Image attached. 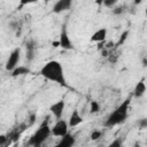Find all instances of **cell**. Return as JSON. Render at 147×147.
Instances as JSON below:
<instances>
[{
	"label": "cell",
	"mask_w": 147,
	"mask_h": 147,
	"mask_svg": "<svg viewBox=\"0 0 147 147\" xmlns=\"http://www.w3.org/2000/svg\"><path fill=\"white\" fill-rule=\"evenodd\" d=\"M38 0H20V6L17 9H21L23 6H26V5H30V3H34L37 2Z\"/></svg>",
	"instance_id": "21"
},
{
	"label": "cell",
	"mask_w": 147,
	"mask_h": 147,
	"mask_svg": "<svg viewBox=\"0 0 147 147\" xmlns=\"http://www.w3.org/2000/svg\"><path fill=\"white\" fill-rule=\"evenodd\" d=\"M11 72V77H18V76H23V75H28V74H30L31 72V70L28 68V67H25V65H18V67H16L13 71H10Z\"/></svg>",
	"instance_id": "14"
},
{
	"label": "cell",
	"mask_w": 147,
	"mask_h": 147,
	"mask_svg": "<svg viewBox=\"0 0 147 147\" xmlns=\"http://www.w3.org/2000/svg\"><path fill=\"white\" fill-rule=\"evenodd\" d=\"M106 37H107V29L106 28H100V29H98L91 36V41L101 42V41H105L106 40Z\"/></svg>",
	"instance_id": "11"
},
{
	"label": "cell",
	"mask_w": 147,
	"mask_h": 147,
	"mask_svg": "<svg viewBox=\"0 0 147 147\" xmlns=\"http://www.w3.org/2000/svg\"><path fill=\"white\" fill-rule=\"evenodd\" d=\"M146 142H147V140H146Z\"/></svg>",
	"instance_id": "31"
},
{
	"label": "cell",
	"mask_w": 147,
	"mask_h": 147,
	"mask_svg": "<svg viewBox=\"0 0 147 147\" xmlns=\"http://www.w3.org/2000/svg\"><path fill=\"white\" fill-rule=\"evenodd\" d=\"M20 59H21V48L17 47V48L13 49L11 53L9 54V56L7 59V62H6V69L8 71H13L17 67V64L20 62Z\"/></svg>",
	"instance_id": "4"
},
{
	"label": "cell",
	"mask_w": 147,
	"mask_h": 147,
	"mask_svg": "<svg viewBox=\"0 0 147 147\" xmlns=\"http://www.w3.org/2000/svg\"><path fill=\"white\" fill-rule=\"evenodd\" d=\"M49 117L47 116L44 121H42V123L39 125V127L37 129V131L33 133V136L30 138V140H29V145L30 146H34V147H38V146H41L47 139H48V137L52 134V127H49V125H48V119Z\"/></svg>",
	"instance_id": "3"
},
{
	"label": "cell",
	"mask_w": 147,
	"mask_h": 147,
	"mask_svg": "<svg viewBox=\"0 0 147 147\" xmlns=\"http://www.w3.org/2000/svg\"><path fill=\"white\" fill-rule=\"evenodd\" d=\"M130 102H131V99L130 98H126L106 119L105 122V126L107 127H111V126H115V125H118V124H123L127 116H129V108H130Z\"/></svg>",
	"instance_id": "2"
},
{
	"label": "cell",
	"mask_w": 147,
	"mask_h": 147,
	"mask_svg": "<svg viewBox=\"0 0 147 147\" xmlns=\"http://www.w3.org/2000/svg\"><path fill=\"white\" fill-rule=\"evenodd\" d=\"M103 1H105V0H95V3H96L98 6H101V5H103Z\"/></svg>",
	"instance_id": "27"
},
{
	"label": "cell",
	"mask_w": 147,
	"mask_h": 147,
	"mask_svg": "<svg viewBox=\"0 0 147 147\" xmlns=\"http://www.w3.org/2000/svg\"><path fill=\"white\" fill-rule=\"evenodd\" d=\"M52 0H45V3H47V2H51Z\"/></svg>",
	"instance_id": "30"
},
{
	"label": "cell",
	"mask_w": 147,
	"mask_h": 147,
	"mask_svg": "<svg viewBox=\"0 0 147 147\" xmlns=\"http://www.w3.org/2000/svg\"><path fill=\"white\" fill-rule=\"evenodd\" d=\"M145 16L147 17V6H146V10H145Z\"/></svg>",
	"instance_id": "29"
},
{
	"label": "cell",
	"mask_w": 147,
	"mask_h": 147,
	"mask_svg": "<svg viewBox=\"0 0 147 147\" xmlns=\"http://www.w3.org/2000/svg\"><path fill=\"white\" fill-rule=\"evenodd\" d=\"M25 49H26V53H25V56H26V61L28 62H32L36 57V54H37V44L33 39H30L25 42Z\"/></svg>",
	"instance_id": "6"
},
{
	"label": "cell",
	"mask_w": 147,
	"mask_h": 147,
	"mask_svg": "<svg viewBox=\"0 0 147 147\" xmlns=\"http://www.w3.org/2000/svg\"><path fill=\"white\" fill-rule=\"evenodd\" d=\"M83 122V117L80 116L79 111L77 109H75L71 115H70V118H69V127H76L78 126L80 123Z\"/></svg>",
	"instance_id": "12"
},
{
	"label": "cell",
	"mask_w": 147,
	"mask_h": 147,
	"mask_svg": "<svg viewBox=\"0 0 147 147\" xmlns=\"http://www.w3.org/2000/svg\"><path fill=\"white\" fill-rule=\"evenodd\" d=\"M121 145H122V141H121L119 139H116L115 141H113V142L110 144V147H115V146H118V147H119Z\"/></svg>",
	"instance_id": "23"
},
{
	"label": "cell",
	"mask_w": 147,
	"mask_h": 147,
	"mask_svg": "<svg viewBox=\"0 0 147 147\" xmlns=\"http://www.w3.org/2000/svg\"><path fill=\"white\" fill-rule=\"evenodd\" d=\"M29 119H30V123H29V125H32V124L34 123V119H36V115H34V114H32V115L30 116V118H29Z\"/></svg>",
	"instance_id": "24"
},
{
	"label": "cell",
	"mask_w": 147,
	"mask_h": 147,
	"mask_svg": "<svg viewBox=\"0 0 147 147\" xmlns=\"http://www.w3.org/2000/svg\"><path fill=\"white\" fill-rule=\"evenodd\" d=\"M146 92V84H145V80L141 79L137 83V85L134 86V90H133V96L134 98H141Z\"/></svg>",
	"instance_id": "13"
},
{
	"label": "cell",
	"mask_w": 147,
	"mask_h": 147,
	"mask_svg": "<svg viewBox=\"0 0 147 147\" xmlns=\"http://www.w3.org/2000/svg\"><path fill=\"white\" fill-rule=\"evenodd\" d=\"M137 124H138V127H139L140 130L146 129V127H147V118H140V119L137 122Z\"/></svg>",
	"instance_id": "20"
},
{
	"label": "cell",
	"mask_w": 147,
	"mask_h": 147,
	"mask_svg": "<svg viewBox=\"0 0 147 147\" xmlns=\"http://www.w3.org/2000/svg\"><path fill=\"white\" fill-rule=\"evenodd\" d=\"M64 107H65V103H64V100H59L57 102L53 103L49 108L52 115L56 118V119H60L63 115V110H64Z\"/></svg>",
	"instance_id": "8"
},
{
	"label": "cell",
	"mask_w": 147,
	"mask_h": 147,
	"mask_svg": "<svg viewBox=\"0 0 147 147\" xmlns=\"http://www.w3.org/2000/svg\"><path fill=\"white\" fill-rule=\"evenodd\" d=\"M129 34H130V31H129V30H125L124 32H122V34H121V37H119V39H118V41L115 44V47H118V46L123 45V44L125 42V40L127 39Z\"/></svg>",
	"instance_id": "15"
},
{
	"label": "cell",
	"mask_w": 147,
	"mask_h": 147,
	"mask_svg": "<svg viewBox=\"0 0 147 147\" xmlns=\"http://www.w3.org/2000/svg\"><path fill=\"white\" fill-rule=\"evenodd\" d=\"M69 132V123L64 119H57L56 123L52 126V134L54 137H63Z\"/></svg>",
	"instance_id": "5"
},
{
	"label": "cell",
	"mask_w": 147,
	"mask_h": 147,
	"mask_svg": "<svg viewBox=\"0 0 147 147\" xmlns=\"http://www.w3.org/2000/svg\"><path fill=\"white\" fill-rule=\"evenodd\" d=\"M52 45H53V47H59V46H60V40H59V41H53Z\"/></svg>",
	"instance_id": "25"
},
{
	"label": "cell",
	"mask_w": 147,
	"mask_h": 147,
	"mask_svg": "<svg viewBox=\"0 0 147 147\" xmlns=\"http://www.w3.org/2000/svg\"><path fill=\"white\" fill-rule=\"evenodd\" d=\"M75 142H76L75 136L71 134L70 132H68L67 134L61 137V140L57 142V147H71L75 145Z\"/></svg>",
	"instance_id": "10"
},
{
	"label": "cell",
	"mask_w": 147,
	"mask_h": 147,
	"mask_svg": "<svg viewBox=\"0 0 147 147\" xmlns=\"http://www.w3.org/2000/svg\"><path fill=\"white\" fill-rule=\"evenodd\" d=\"M141 2H142V0H133V5H136V6L140 5Z\"/></svg>",
	"instance_id": "26"
},
{
	"label": "cell",
	"mask_w": 147,
	"mask_h": 147,
	"mask_svg": "<svg viewBox=\"0 0 147 147\" xmlns=\"http://www.w3.org/2000/svg\"><path fill=\"white\" fill-rule=\"evenodd\" d=\"M127 9H126V7L124 6V5H119V6H116V7H114V9H113V13L115 14V15H122L123 13H125Z\"/></svg>",
	"instance_id": "17"
},
{
	"label": "cell",
	"mask_w": 147,
	"mask_h": 147,
	"mask_svg": "<svg viewBox=\"0 0 147 147\" xmlns=\"http://www.w3.org/2000/svg\"><path fill=\"white\" fill-rule=\"evenodd\" d=\"M117 2H118V0H105L103 1V6L107 7V8H114Z\"/></svg>",
	"instance_id": "19"
},
{
	"label": "cell",
	"mask_w": 147,
	"mask_h": 147,
	"mask_svg": "<svg viewBox=\"0 0 147 147\" xmlns=\"http://www.w3.org/2000/svg\"><path fill=\"white\" fill-rule=\"evenodd\" d=\"M142 64H144V67H147V57H145L142 60Z\"/></svg>",
	"instance_id": "28"
},
{
	"label": "cell",
	"mask_w": 147,
	"mask_h": 147,
	"mask_svg": "<svg viewBox=\"0 0 147 147\" xmlns=\"http://www.w3.org/2000/svg\"><path fill=\"white\" fill-rule=\"evenodd\" d=\"M60 47H62L63 49H72L74 46L71 44V40L69 38V34H68V31H67V28L65 25L62 26V30H61V33H60Z\"/></svg>",
	"instance_id": "7"
},
{
	"label": "cell",
	"mask_w": 147,
	"mask_h": 147,
	"mask_svg": "<svg viewBox=\"0 0 147 147\" xmlns=\"http://www.w3.org/2000/svg\"><path fill=\"white\" fill-rule=\"evenodd\" d=\"M9 26H10L11 30H17V34H18V29H21V28H20V24H18L17 21H11L9 23Z\"/></svg>",
	"instance_id": "22"
},
{
	"label": "cell",
	"mask_w": 147,
	"mask_h": 147,
	"mask_svg": "<svg viewBox=\"0 0 147 147\" xmlns=\"http://www.w3.org/2000/svg\"><path fill=\"white\" fill-rule=\"evenodd\" d=\"M99 110H100V105H99V102L95 101V100H92V101H91V105H90V111H91L92 114H95V113H98Z\"/></svg>",
	"instance_id": "16"
},
{
	"label": "cell",
	"mask_w": 147,
	"mask_h": 147,
	"mask_svg": "<svg viewBox=\"0 0 147 147\" xmlns=\"http://www.w3.org/2000/svg\"><path fill=\"white\" fill-rule=\"evenodd\" d=\"M72 1L74 0H57L55 2V5L53 6V11L59 14V13L69 10L72 6Z\"/></svg>",
	"instance_id": "9"
},
{
	"label": "cell",
	"mask_w": 147,
	"mask_h": 147,
	"mask_svg": "<svg viewBox=\"0 0 147 147\" xmlns=\"http://www.w3.org/2000/svg\"><path fill=\"white\" fill-rule=\"evenodd\" d=\"M102 131H100V130H94V131H92V133H91V136H90V138H91V140H93V141H95V140H98L99 138H101L102 137Z\"/></svg>",
	"instance_id": "18"
},
{
	"label": "cell",
	"mask_w": 147,
	"mask_h": 147,
	"mask_svg": "<svg viewBox=\"0 0 147 147\" xmlns=\"http://www.w3.org/2000/svg\"><path fill=\"white\" fill-rule=\"evenodd\" d=\"M40 75L45 79L54 82L62 87H69L67 79H65V76H64L63 67L56 60H52V61L46 62L44 64V67L40 69Z\"/></svg>",
	"instance_id": "1"
}]
</instances>
